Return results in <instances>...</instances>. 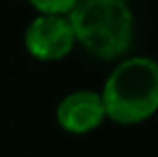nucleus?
Returning <instances> with one entry per match:
<instances>
[{
    "label": "nucleus",
    "instance_id": "f257e3e1",
    "mask_svg": "<svg viewBox=\"0 0 158 157\" xmlns=\"http://www.w3.org/2000/svg\"><path fill=\"white\" fill-rule=\"evenodd\" d=\"M76 40L100 59H116L132 44L134 18L126 0H78L68 14Z\"/></svg>",
    "mask_w": 158,
    "mask_h": 157
},
{
    "label": "nucleus",
    "instance_id": "f03ea898",
    "mask_svg": "<svg viewBox=\"0 0 158 157\" xmlns=\"http://www.w3.org/2000/svg\"><path fill=\"white\" fill-rule=\"evenodd\" d=\"M106 115L116 123L134 125L158 111V63L134 56L120 63L102 91Z\"/></svg>",
    "mask_w": 158,
    "mask_h": 157
},
{
    "label": "nucleus",
    "instance_id": "7ed1b4c3",
    "mask_svg": "<svg viewBox=\"0 0 158 157\" xmlns=\"http://www.w3.org/2000/svg\"><path fill=\"white\" fill-rule=\"evenodd\" d=\"M24 43L34 59L60 61L72 51L76 36L68 14H40L28 24Z\"/></svg>",
    "mask_w": 158,
    "mask_h": 157
},
{
    "label": "nucleus",
    "instance_id": "20e7f679",
    "mask_svg": "<svg viewBox=\"0 0 158 157\" xmlns=\"http://www.w3.org/2000/svg\"><path fill=\"white\" fill-rule=\"evenodd\" d=\"M58 123L70 133H88L106 117L102 95L92 91H76L58 105Z\"/></svg>",
    "mask_w": 158,
    "mask_h": 157
},
{
    "label": "nucleus",
    "instance_id": "39448f33",
    "mask_svg": "<svg viewBox=\"0 0 158 157\" xmlns=\"http://www.w3.org/2000/svg\"><path fill=\"white\" fill-rule=\"evenodd\" d=\"M40 14H70L78 0H28Z\"/></svg>",
    "mask_w": 158,
    "mask_h": 157
}]
</instances>
